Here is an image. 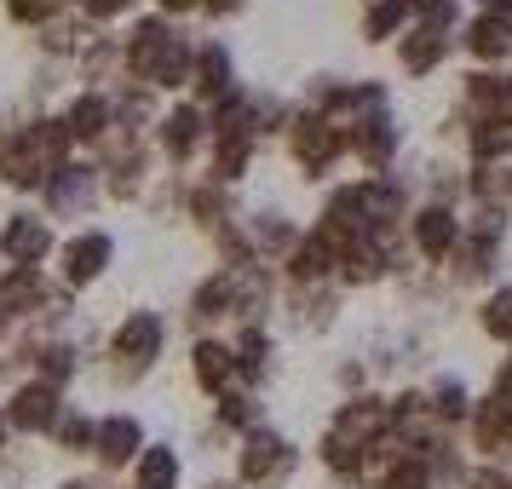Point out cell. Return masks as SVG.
<instances>
[{
    "label": "cell",
    "mask_w": 512,
    "mask_h": 489,
    "mask_svg": "<svg viewBox=\"0 0 512 489\" xmlns=\"http://www.w3.org/2000/svg\"><path fill=\"white\" fill-rule=\"evenodd\" d=\"M167 346V323L150 311V305H139V311H127L116 328H110V380L116 386H139L144 374L156 369V357H162Z\"/></svg>",
    "instance_id": "1"
},
{
    "label": "cell",
    "mask_w": 512,
    "mask_h": 489,
    "mask_svg": "<svg viewBox=\"0 0 512 489\" xmlns=\"http://www.w3.org/2000/svg\"><path fill=\"white\" fill-rule=\"evenodd\" d=\"M294 472H300V449L277 426H254L236 449V484L242 489H282Z\"/></svg>",
    "instance_id": "2"
},
{
    "label": "cell",
    "mask_w": 512,
    "mask_h": 489,
    "mask_svg": "<svg viewBox=\"0 0 512 489\" xmlns=\"http://www.w3.org/2000/svg\"><path fill=\"white\" fill-rule=\"evenodd\" d=\"M110 259H116V236L104 231V225H81V231L64 236V248H58V282L64 288H93L104 271H110Z\"/></svg>",
    "instance_id": "3"
},
{
    "label": "cell",
    "mask_w": 512,
    "mask_h": 489,
    "mask_svg": "<svg viewBox=\"0 0 512 489\" xmlns=\"http://www.w3.org/2000/svg\"><path fill=\"white\" fill-rule=\"evenodd\" d=\"M0 409H6V426H12L18 438H41V432L52 438V426H58V415H64L70 403H64L58 386H47V380H35V374H29V380L12 386V397H6Z\"/></svg>",
    "instance_id": "4"
},
{
    "label": "cell",
    "mask_w": 512,
    "mask_h": 489,
    "mask_svg": "<svg viewBox=\"0 0 512 489\" xmlns=\"http://www.w3.org/2000/svg\"><path fill=\"white\" fill-rule=\"evenodd\" d=\"M98 196H104V173H98V162H87V167L64 162L47 185H41V208H47V219H81Z\"/></svg>",
    "instance_id": "5"
},
{
    "label": "cell",
    "mask_w": 512,
    "mask_h": 489,
    "mask_svg": "<svg viewBox=\"0 0 512 489\" xmlns=\"http://www.w3.org/2000/svg\"><path fill=\"white\" fill-rule=\"evenodd\" d=\"M58 248V236H52V219L47 213H6V225H0V259L6 265H18V271H41V259Z\"/></svg>",
    "instance_id": "6"
},
{
    "label": "cell",
    "mask_w": 512,
    "mask_h": 489,
    "mask_svg": "<svg viewBox=\"0 0 512 489\" xmlns=\"http://www.w3.org/2000/svg\"><path fill=\"white\" fill-rule=\"evenodd\" d=\"M455 242H461V208H449V202H420L409 213V254L426 259V265H443V259L455 254Z\"/></svg>",
    "instance_id": "7"
},
{
    "label": "cell",
    "mask_w": 512,
    "mask_h": 489,
    "mask_svg": "<svg viewBox=\"0 0 512 489\" xmlns=\"http://www.w3.org/2000/svg\"><path fill=\"white\" fill-rule=\"evenodd\" d=\"M144 449H150V438H144V420L139 415H127V409H116V415H98L93 461L104 466V472H133V461H139Z\"/></svg>",
    "instance_id": "8"
},
{
    "label": "cell",
    "mask_w": 512,
    "mask_h": 489,
    "mask_svg": "<svg viewBox=\"0 0 512 489\" xmlns=\"http://www.w3.org/2000/svg\"><path fill=\"white\" fill-rule=\"evenodd\" d=\"M202 144H208V110L202 104H167L162 121H156V150L167 162H190Z\"/></svg>",
    "instance_id": "9"
},
{
    "label": "cell",
    "mask_w": 512,
    "mask_h": 489,
    "mask_svg": "<svg viewBox=\"0 0 512 489\" xmlns=\"http://www.w3.org/2000/svg\"><path fill=\"white\" fill-rule=\"evenodd\" d=\"M455 47H461L478 70H501L512 58V24L507 18H489V12H472L466 29L455 35Z\"/></svg>",
    "instance_id": "10"
},
{
    "label": "cell",
    "mask_w": 512,
    "mask_h": 489,
    "mask_svg": "<svg viewBox=\"0 0 512 489\" xmlns=\"http://www.w3.org/2000/svg\"><path fill=\"white\" fill-rule=\"evenodd\" d=\"M190 380H196V392H208V397H225L236 386V357H231L225 334H196V346H190Z\"/></svg>",
    "instance_id": "11"
},
{
    "label": "cell",
    "mask_w": 512,
    "mask_h": 489,
    "mask_svg": "<svg viewBox=\"0 0 512 489\" xmlns=\"http://www.w3.org/2000/svg\"><path fill=\"white\" fill-rule=\"evenodd\" d=\"M64 133H70L75 144L98 150V144L116 133V110H110V93H93V87H81V93L64 104Z\"/></svg>",
    "instance_id": "12"
},
{
    "label": "cell",
    "mask_w": 512,
    "mask_h": 489,
    "mask_svg": "<svg viewBox=\"0 0 512 489\" xmlns=\"http://www.w3.org/2000/svg\"><path fill=\"white\" fill-rule=\"evenodd\" d=\"M185 317L202 328V334H208L213 323H231V317H236V282H231V271H225V265H219V271H208V277L190 288Z\"/></svg>",
    "instance_id": "13"
},
{
    "label": "cell",
    "mask_w": 512,
    "mask_h": 489,
    "mask_svg": "<svg viewBox=\"0 0 512 489\" xmlns=\"http://www.w3.org/2000/svg\"><path fill=\"white\" fill-rule=\"evenodd\" d=\"M190 87L202 104H225L236 93V58L225 41H196V75H190Z\"/></svg>",
    "instance_id": "14"
},
{
    "label": "cell",
    "mask_w": 512,
    "mask_h": 489,
    "mask_svg": "<svg viewBox=\"0 0 512 489\" xmlns=\"http://www.w3.org/2000/svg\"><path fill=\"white\" fill-rule=\"evenodd\" d=\"M231 357H236V386H242V392H254L259 380L271 374V357H277V346H271V328H265V323H236Z\"/></svg>",
    "instance_id": "15"
},
{
    "label": "cell",
    "mask_w": 512,
    "mask_h": 489,
    "mask_svg": "<svg viewBox=\"0 0 512 489\" xmlns=\"http://www.w3.org/2000/svg\"><path fill=\"white\" fill-rule=\"evenodd\" d=\"M392 277V254L374 242V236H357L346 254H340V265H334V282L340 288H374V282Z\"/></svg>",
    "instance_id": "16"
},
{
    "label": "cell",
    "mask_w": 512,
    "mask_h": 489,
    "mask_svg": "<svg viewBox=\"0 0 512 489\" xmlns=\"http://www.w3.org/2000/svg\"><path fill=\"white\" fill-rule=\"evenodd\" d=\"M449 47H455V35L449 29H432V24H409L403 29V41H397V64L409 75H432L449 58Z\"/></svg>",
    "instance_id": "17"
},
{
    "label": "cell",
    "mask_w": 512,
    "mask_h": 489,
    "mask_svg": "<svg viewBox=\"0 0 512 489\" xmlns=\"http://www.w3.org/2000/svg\"><path fill=\"white\" fill-rule=\"evenodd\" d=\"M461 144H466V156H472V162H512V110L466 121V139Z\"/></svg>",
    "instance_id": "18"
},
{
    "label": "cell",
    "mask_w": 512,
    "mask_h": 489,
    "mask_svg": "<svg viewBox=\"0 0 512 489\" xmlns=\"http://www.w3.org/2000/svg\"><path fill=\"white\" fill-rule=\"evenodd\" d=\"M472 403H478V397H472V386H466L461 374H438V380L426 386V415L438 420V426H449V432H455L461 420H472Z\"/></svg>",
    "instance_id": "19"
},
{
    "label": "cell",
    "mask_w": 512,
    "mask_h": 489,
    "mask_svg": "<svg viewBox=\"0 0 512 489\" xmlns=\"http://www.w3.org/2000/svg\"><path fill=\"white\" fill-rule=\"evenodd\" d=\"M179 478H185V455L173 443H150L133 461V489H179Z\"/></svg>",
    "instance_id": "20"
},
{
    "label": "cell",
    "mask_w": 512,
    "mask_h": 489,
    "mask_svg": "<svg viewBox=\"0 0 512 489\" xmlns=\"http://www.w3.org/2000/svg\"><path fill=\"white\" fill-rule=\"evenodd\" d=\"M93 438H98V415H87L81 403H70L58 426H52V449L58 455H93Z\"/></svg>",
    "instance_id": "21"
},
{
    "label": "cell",
    "mask_w": 512,
    "mask_h": 489,
    "mask_svg": "<svg viewBox=\"0 0 512 489\" xmlns=\"http://www.w3.org/2000/svg\"><path fill=\"white\" fill-rule=\"evenodd\" d=\"M213 426H225V432H254V426H265V415H259V397L242 392V386H231L225 397H213Z\"/></svg>",
    "instance_id": "22"
},
{
    "label": "cell",
    "mask_w": 512,
    "mask_h": 489,
    "mask_svg": "<svg viewBox=\"0 0 512 489\" xmlns=\"http://www.w3.org/2000/svg\"><path fill=\"white\" fill-rule=\"evenodd\" d=\"M409 24H415L409 0H369V6H363V41H392V35H403Z\"/></svg>",
    "instance_id": "23"
},
{
    "label": "cell",
    "mask_w": 512,
    "mask_h": 489,
    "mask_svg": "<svg viewBox=\"0 0 512 489\" xmlns=\"http://www.w3.org/2000/svg\"><path fill=\"white\" fill-rule=\"evenodd\" d=\"M478 328H484L495 346H512V282H495L484 300H478Z\"/></svg>",
    "instance_id": "24"
},
{
    "label": "cell",
    "mask_w": 512,
    "mask_h": 489,
    "mask_svg": "<svg viewBox=\"0 0 512 489\" xmlns=\"http://www.w3.org/2000/svg\"><path fill=\"white\" fill-rule=\"evenodd\" d=\"M380 489H438V472L420 461V455H386Z\"/></svg>",
    "instance_id": "25"
},
{
    "label": "cell",
    "mask_w": 512,
    "mask_h": 489,
    "mask_svg": "<svg viewBox=\"0 0 512 489\" xmlns=\"http://www.w3.org/2000/svg\"><path fill=\"white\" fill-rule=\"evenodd\" d=\"M242 6H248V0H202V12H208L213 24H219V18H236Z\"/></svg>",
    "instance_id": "26"
},
{
    "label": "cell",
    "mask_w": 512,
    "mask_h": 489,
    "mask_svg": "<svg viewBox=\"0 0 512 489\" xmlns=\"http://www.w3.org/2000/svg\"><path fill=\"white\" fill-rule=\"evenodd\" d=\"M162 18H185V12H202V0H156Z\"/></svg>",
    "instance_id": "27"
},
{
    "label": "cell",
    "mask_w": 512,
    "mask_h": 489,
    "mask_svg": "<svg viewBox=\"0 0 512 489\" xmlns=\"http://www.w3.org/2000/svg\"><path fill=\"white\" fill-rule=\"evenodd\" d=\"M478 12H489V18H507V24H512V0H478Z\"/></svg>",
    "instance_id": "28"
},
{
    "label": "cell",
    "mask_w": 512,
    "mask_h": 489,
    "mask_svg": "<svg viewBox=\"0 0 512 489\" xmlns=\"http://www.w3.org/2000/svg\"><path fill=\"white\" fill-rule=\"evenodd\" d=\"M6 438H12V426H6V409H0V455H6Z\"/></svg>",
    "instance_id": "29"
},
{
    "label": "cell",
    "mask_w": 512,
    "mask_h": 489,
    "mask_svg": "<svg viewBox=\"0 0 512 489\" xmlns=\"http://www.w3.org/2000/svg\"><path fill=\"white\" fill-rule=\"evenodd\" d=\"M58 489H87V484H81V478H70V484H58Z\"/></svg>",
    "instance_id": "30"
},
{
    "label": "cell",
    "mask_w": 512,
    "mask_h": 489,
    "mask_svg": "<svg viewBox=\"0 0 512 489\" xmlns=\"http://www.w3.org/2000/svg\"><path fill=\"white\" fill-rule=\"evenodd\" d=\"M208 489H242V484H208Z\"/></svg>",
    "instance_id": "31"
}]
</instances>
